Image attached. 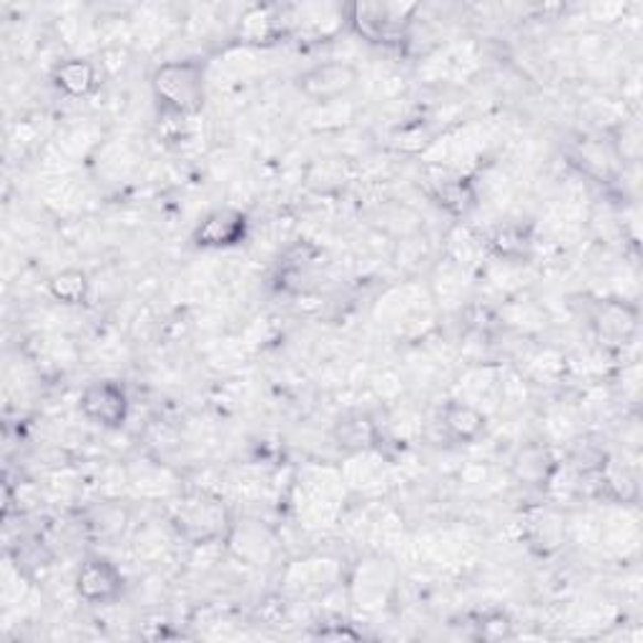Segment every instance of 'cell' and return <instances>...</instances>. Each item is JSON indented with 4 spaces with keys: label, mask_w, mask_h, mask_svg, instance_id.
I'll return each instance as SVG.
<instances>
[{
    "label": "cell",
    "mask_w": 643,
    "mask_h": 643,
    "mask_svg": "<svg viewBox=\"0 0 643 643\" xmlns=\"http://www.w3.org/2000/svg\"><path fill=\"white\" fill-rule=\"evenodd\" d=\"M334 438H337L340 448L357 452V450H367V448L375 446L377 430H375V425L369 422L367 418H362V415H355V418L340 420Z\"/></svg>",
    "instance_id": "obj_11"
},
{
    "label": "cell",
    "mask_w": 643,
    "mask_h": 643,
    "mask_svg": "<svg viewBox=\"0 0 643 643\" xmlns=\"http://www.w3.org/2000/svg\"><path fill=\"white\" fill-rule=\"evenodd\" d=\"M442 430L450 440L456 442H475L480 435L485 432V415L480 407L463 403V400H450L442 407Z\"/></svg>",
    "instance_id": "obj_8"
},
{
    "label": "cell",
    "mask_w": 643,
    "mask_h": 643,
    "mask_svg": "<svg viewBox=\"0 0 643 643\" xmlns=\"http://www.w3.org/2000/svg\"><path fill=\"white\" fill-rule=\"evenodd\" d=\"M86 525H88L90 531L96 533L98 538L121 536V531H124V525H126V511L124 508H116V505L101 503V513L90 515Z\"/></svg>",
    "instance_id": "obj_13"
},
{
    "label": "cell",
    "mask_w": 643,
    "mask_h": 643,
    "mask_svg": "<svg viewBox=\"0 0 643 643\" xmlns=\"http://www.w3.org/2000/svg\"><path fill=\"white\" fill-rule=\"evenodd\" d=\"M204 63L186 61H167L153 68L151 90L157 104L167 114L192 116L204 104Z\"/></svg>",
    "instance_id": "obj_1"
},
{
    "label": "cell",
    "mask_w": 643,
    "mask_h": 643,
    "mask_svg": "<svg viewBox=\"0 0 643 643\" xmlns=\"http://www.w3.org/2000/svg\"><path fill=\"white\" fill-rule=\"evenodd\" d=\"M405 8L400 6H355L352 8V25L362 39L373 43H389L405 33Z\"/></svg>",
    "instance_id": "obj_6"
},
{
    "label": "cell",
    "mask_w": 643,
    "mask_h": 643,
    "mask_svg": "<svg viewBox=\"0 0 643 643\" xmlns=\"http://www.w3.org/2000/svg\"><path fill=\"white\" fill-rule=\"evenodd\" d=\"M360 71L352 63L344 61H330L320 63L310 71H304L297 81V88L302 90V96L310 98L314 104L322 101H337V98L347 96L352 88L357 86Z\"/></svg>",
    "instance_id": "obj_4"
},
{
    "label": "cell",
    "mask_w": 643,
    "mask_h": 643,
    "mask_svg": "<svg viewBox=\"0 0 643 643\" xmlns=\"http://www.w3.org/2000/svg\"><path fill=\"white\" fill-rule=\"evenodd\" d=\"M513 475L528 487H546L556 475L558 463L554 452L543 446H525L513 458Z\"/></svg>",
    "instance_id": "obj_7"
},
{
    "label": "cell",
    "mask_w": 643,
    "mask_h": 643,
    "mask_svg": "<svg viewBox=\"0 0 643 643\" xmlns=\"http://www.w3.org/2000/svg\"><path fill=\"white\" fill-rule=\"evenodd\" d=\"M493 247L501 251V255L505 257H511L513 255V249L515 251H523L525 247V237L521 232H515V229H497L495 232V237H493Z\"/></svg>",
    "instance_id": "obj_14"
},
{
    "label": "cell",
    "mask_w": 643,
    "mask_h": 643,
    "mask_svg": "<svg viewBox=\"0 0 643 643\" xmlns=\"http://www.w3.org/2000/svg\"><path fill=\"white\" fill-rule=\"evenodd\" d=\"M78 410L98 428L119 430L129 420L131 400L126 387L116 383V379H96V383H88L84 393H81Z\"/></svg>",
    "instance_id": "obj_2"
},
{
    "label": "cell",
    "mask_w": 643,
    "mask_h": 643,
    "mask_svg": "<svg viewBox=\"0 0 643 643\" xmlns=\"http://www.w3.org/2000/svg\"><path fill=\"white\" fill-rule=\"evenodd\" d=\"M76 593L90 606L114 603L124 593L121 568L106 556H88L76 570Z\"/></svg>",
    "instance_id": "obj_3"
},
{
    "label": "cell",
    "mask_w": 643,
    "mask_h": 643,
    "mask_svg": "<svg viewBox=\"0 0 643 643\" xmlns=\"http://www.w3.org/2000/svg\"><path fill=\"white\" fill-rule=\"evenodd\" d=\"M435 194H438L440 204H446L450 212L456 214H465L470 206L475 204V194L473 189L465 179H446V181H438V186H435Z\"/></svg>",
    "instance_id": "obj_12"
},
{
    "label": "cell",
    "mask_w": 643,
    "mask_h": 643,
    "mask_svg": "<svg viewBox=\"0 0 643 643\" xmlns=\"http://www.w3.org/2000/svg\"><path fill=\"white\" fill-rule=\"evenodd\" d=\"M53 86L68 98H86L98 86V71L88 58H66L53 68Z\"/></svg>",
    "instance_id": "obj_9"
},
{
    "label": "cell",
    "mask_w": 643,
    "mask_h": 643,
    "mask_svg": "<svg viewBox=\"0 0 643 643\" xmlns=\"http://www.w3.org/2000/svg\"><path fill=\"white\" fill-rule=\"evenodd\" d=\"M247 232H249L247 214L242 210L224 206V210H214L199 222L192 234V242L199 249H229L247 239Z\"/></svg>",
    "instance_id": "obj_5"
},
{
    "label": "cell",
    "mask_w": 643,
    "mask_h": 643,
    "mask_svg": "<svg viewBox=\"0 0 643 643\" xmlns=\"http://www.w3.org/2000/svg\"><path fill=\"white\" fill-rule=\"evenodd\" d=\"M49 294L68 307L84 304L90 294V282L84 269H63L49 279Z\"/></svg>",
    "instance_id": "obj_10"
}]
</instances>
